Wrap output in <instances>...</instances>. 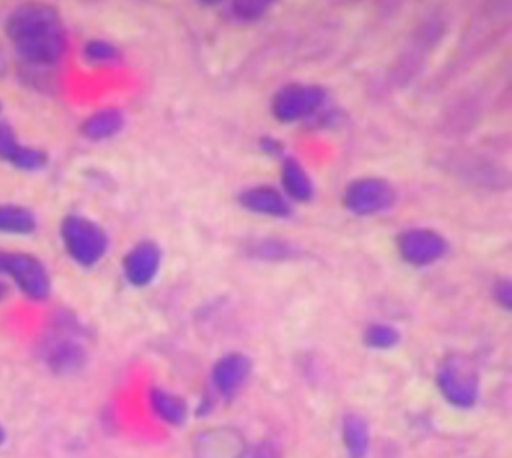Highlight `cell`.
<instances>
[{"instance_id": "3", "label": "cell", "mask_w": 512, "mask_h": 458, "mask_svg": "<svg viewBox=\"0 0 512 458\" xmlns=\"http://www.w3.org/2000/svg\"><path fill=\"white\" fill-rule=\"evenodd\" d=\"M436 385L444 401L460 410L475 407L482 391L478 367L464 355H449L440 363Z\"/></svg>"}, {"instance_id": "5", "label": "cell", "mask_w": 512, "mask_h": 458, "mask_svg": "<svg viewBox=\"0 0 512 458\" xmlns=\"http://www.w3.org/2000/svg\"><path fill=\"white\" fill-rule=\"evenodd\" d=\"M0 274L13 280L23 296L35 303H42L52 295L48 269L33 254L0 252Z\"/></svg>"}, {"instance_id": "13", "label": "cell", "mask_w": 512, "mask_h": 458, "mask_svg": "<svg viewBox=\"0 0 512 458\" xmlns=\"http://www.w3.org/2000/svg\"><path fill=\"white\" fill-rule=\"evenodd\" d=\"M242 207L250 213L273 218H287L292 213L287 198L279 190L269 186H254L240 194Z\"/></svg>"}, {"instance_id": "7", "label": "cell", "mask_w": 512, "mask_h": 458, "mask_svg": "<svg viewBox=\"0 0 512 458\" xmlns=\"http://www.w3.org/2000/svg\"><path fill=\"white\" fill-rule=\"evenodd\" d=\"M396 202V190L388 180L381 178L355 179L345 191V206L350 213L369 217L389 210Z\"/></svg>"}, {"instance_id": "10", "label": "cell", "mask_w": 512, "mask_h": 458, "mask_svg": "<svg viewBox=\"0 0 512 458\" xmlns=\"http://www.w3.org/2000/svg\"><path fill=\"white\" fill-rule=\"evenodd\" d=\"M163 254L154 241L138 242L125 254L123 274L131 287L142 289L154 283L162 268Z\"/></svg>"}, {"instance_id": "16", "label": "cell", "mask_w": 512, "mask_h": 458, "mask_svg": "<svg viewBox=\"0 0 512 458\" xmlns=\"http://www.w3.org/2000/svg\"><path fill=\"white\" fill-rule=\"evenodd\" d=\"M281 182L289 197L299 202H308L314 195V185L307 171L296 159L287 158L281 168Z\"/></svg>"}, {"instance_id": "15", "label": "cell", "mask_w": 512, "mask_h": 458, "mask_svg": "<svg viewBox=\"0 0 512 458\" xmlns=\"http://www.w3.org/2000/svg\"><path fill=\"white\" fill-rule=\"evenodd\" d=\"M124 125L125 116L120 109L104 108L85 119L81 125V132L87 139L100 142L116 136Z\"/></svg>"}, {"instance_id": "9", "label": "cell", "mask_w": 512, "mask_h": 458, "mask_svg": "<svg viewBox=\"0 0 512 458\" xmlns=\"http://www.w3.org/2000/svg\"><path fill=\"white\" fill-rule=\"evenodd\" d=\"M398 252L402 260L416 268L436 264L448 253V242L436 230L413 227L398 236Z\"/></svg>"}, {"instance_id": "17", "label": "cell", "mask_w": 512, "mask_h": 458, "mask_svg": "<svg viewBox=\"0 0 512 458\" xmlns=\"http://www.w3.org/2000/svg\"><path fill=\"white\" fill-rule=\"evenodd\" d=\"M33 211L18 205H0V233L10 236H29L37 230Z\"/></svg>"}, {"instance_id": "4", "label": "cell", "mask_w": 512, "mask_h": 458, "mask_svg": "<svg viewBox=\"0 0 512 458\" xmlns=\"http://www.w3.org/2000/svg\"><path fill=\"white\" fill-rule=\"evenodd\" d=\"M61 240L66 252L82 268H93L107 256L108 234L84 215H68L61 223Z\"/></svg>"}, {"instance_id": "8", "label": "cell", "mask_w": 512, "mask_h": 458, "mask_svg": "<svg viewBox=\"0 0 512 458\" xmlns=\"http://www.w3.org/2000/svg\"><path fill=\"white\" fill-rule=\"evenodd\" d=\"M253 363L242 352H228L216 360L211 367V393L222 401H233L248 383L252 375Z\"/></svg>"}, {"instance_id": "2", "label": "cell", "mask_w": 512, "mask_h": 458, "mask_svg": "<svg viewBox=\"0 0 512 458\" xmlns=\"http://www.w3.org/2000/svg\"><path fill=\"white\" fill-rule=\"evenodd\" d=\"M39 358L46 369L60 377H72L87 366V330L76 317L61 313L54 317L49 331L39 340Z\"/></svg>"}, {"instance_id": "29", "label": "cell", "mask_w": 512, "mask_h": 458, "mask_svg": "<svg viewBox=\"0 0 512 458\" xmlns=\"http://www.w3.org/2000/svg\"><path fill=\"white\" fill-rule=\"evenodd\" d=\"M0 113H2V103H0Z\"/></svg>"}, {"instance_id": "26", "label": "cell", "mask_w": 512, "mask_h": 458, "mask_svg": "<svg viewBox=\"0 0 512 458\" xmlns=\"http://www.w3.org/2000/svg\"><path fill=\"white\" fill-rule=\"evenodd\" d=\"M261 147H263V150L269 155H279L281 154V150H283V146H281L276 139H272V137H265L263 143H261Z\"/></svg>"}, {"instance_id": "23", "label": "cell", "mask_w": 512, "mask_h": 458, "mask_svg": "<svg viewBox=\"0 0 512 458\" xmlns=\"http://www.w3.org/2000/svg\"><path fill=\"white\" fill-rule=\"evenodd\" d=\"M21 148L14 128L10 124L0 123V159L13 162Z\"/></svg>"}, {"instance_id": "14", "label": "cell", "mask_w": 512, "mask_h": 458, "mask_svg": "<svg viewBox=\"0 0 512 458\" xmlns=\"http://www.w3.org/2000/svg\"><path fill=\"white\" fill-rule=\"evenodd\" d=\"M342 442L347 458H367L371 436L365 418L357 413H347L342 420Z\"/></svg>"}, {"instance_id": "22", "label": "cell", "mask_w": 512, "mask_h": 458, "mask_svg": "<svg viewBox=\"0 0 512 458\" xmlns=\"http://www.w3.org/2000/svg\"><path fill=\"white\" fill-rule=\"evenodd\" d=\"M11 164L22 171H39L48 164V155L38 148L22 146Z\"/></svg>"}, {"instance_id": "25", "label": "cell", "mask_w": 512, "mask_h": 458, "mask_svg": "<svg viewBox=\"0 0 512 458\" xmlns=\"http://www.w3.org/2000/svg\"><path fill=\"white\" fill-rule=\"evenodd\" d=\"M214 409V395L203 394V397L199 399L197 407H195V413L198 417L209 416L211 411Z\"/></svg>"}, {"instance_id": "27", "label": "cell", "mask_w": 512, "mask_h": 458, "mask_svg": "<svg viewBox=\"0 0 512 458\" xmlns=\"http://www.w3.org/2000/svg\"><path fill=\"white\" fill-rule=\"evenodd\" d=\"M7 293H9V288H7V285L0 280V303L6 299Z\"/></svg>"}, {"instance_id": "20", "label": "cell", "mask_w": 512, "mask_h": 458, "mask_svg": "<svg viewBox=\"0 0 512 458\" xmlns=\"http://www.w3.org/2000/svg\"><path fill=\"white\" fill-rule=\"evenodd\" d=\"M84 56L92 64L111 65L119 61L120 52L111 42L93 39L84 46Z\"/></svg>"}, {"instance_id": "19", "label": "cell", "mask_w": 512, "mask_h": 458, "mask_svg": "<svg viewBox=\"0 0 512 458\" xmlns=\"http://www.w3.org/2000/svg\"><path fill=\"white\" fill-rule=\"evenodd\" d=\"M401 342V332L389 323H371L363 332V343L374 351H390Z\"/></svg>"}, {"instance_id": "18", "label": "cell", "mask_w": 512, "mask_h": 458, "mask_svg": "<svg viewBox=\"0 0 512 458\" xmlns=\"http://www.w3.org/2000/svg\"><path fill=\"white\" fill-rule=\"evenodd\" d=\"M299 246L285 238L269 237L256 242L252 246L254 257L263 261L280 262L293 260L300 256Z\"/></svg>"}, {"instance_id": "1", "label": "cell", "mask_w": 512, "mask_h": 458, "mask_svg": "<svg viewBox=\"0 0 512 458\" xmlns=\"http://www.w3.org/2000/svg\"><path fill=\"white\" fill-rule=\"evenodd\" d=\"M6 31L17 54L27 65L50 68L66 52V33L60 13L48 3H23L15 7Z\"/></svg>"}, {"instance_id": "6", "label": "cell", "mask_w": 512, "mask_h": 458, "mask_svg": "<svg viewBox=\"0 0 512 458\" xmlns=\"http://www.w3.org/2000/svg\"><path fill=\"white\" fill-rule=\"evenodd\" d=\"M326 90L319 85L291 84L277 90L272 99V113L281 123L307 119L324 107Z\"/></svg>"}, {"instance_id": "11", "label": "cell", "mask_w": 512, "mask_h": 458, "mask_svg": "<svg viewBox=\"0 0 512 458\" xmlns=\"http://www.w3.org/2000/svg\"><path fill=\"white\" fill-rule=\"evenodd\" d=\"M147 403L152 416L168 428H182L189 421V403L174 391L160 386L151 387L147 394Z\"/></svg>"}, {"instance_id": "12", "label": "cell", "mask_w": 512, "mask_h": 458, "mask_svg": "<svg viewBox=\"0 0 512 458\" xmlns=\"http://www.w3.org/2000/svg\"><path fill=\"white\" fill-rule=\"evenodd\" d=\"M199 458H244L245 438L232 428H218L203 433L199 440Z\"/></svg>"}, {"instance_id": "28", "label": "cell", "mask_w": 512, "mask_h": 458, "mask_svg": "<svg viewBox=\"0 0 512 458\" xmlns=\"http://www.w3.org/2000/svg\"><path fill=\"white\" fill-rule=\"evenodd\" d=\"M7 441V433L5 428H3V425L0 424V448H2L3 445L6 444Z\"/></svg>"}, {"instance_id": "21", "label": "cell", "mask_w": 512, "mask_h": 458, "mask_svg": "<svg viewBox=\"0 0 512 458\" xmlns=\"http://www.w3.org/2000/svg\"><path fill=\"white\" fill-rule=\"evenodd\" d=\"M269 5L261 0H242V2H234L229 7V17L237 22H253L257 21L267 13Z\"/></svg>"}, {"instance_id": "24", "label": "cell", "mask_w": 512, "mask_h": 458, "mask_svg": "<svg viewBox=\"0 0 512 458\" xmlns=\"http://www.w3.org/2000/svg\"><path fill=\"white\" fill-rule=\"evenodd\" d=\"M492 296H494L495 303L510 311L512 304V288L510 281L503 279L496 281L494 288H492Z\"/></svg>"}]
</instances>
